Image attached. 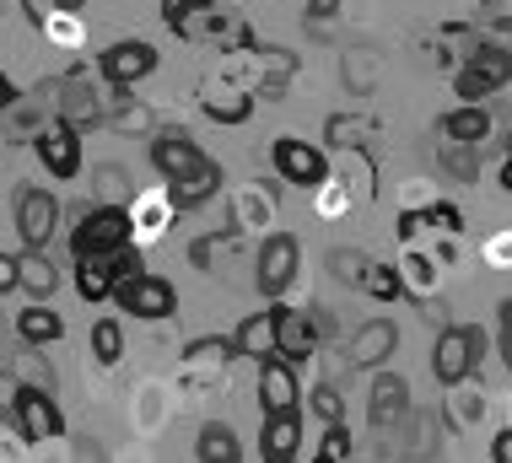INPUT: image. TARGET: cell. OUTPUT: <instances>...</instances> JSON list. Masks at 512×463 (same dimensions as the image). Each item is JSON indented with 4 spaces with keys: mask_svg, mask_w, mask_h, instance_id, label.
I'll list each match as a JSON object with an SVG mask.
<instances>
[{
    "mask_svg": "<svg viewBox=\"0 0 512 463\" xmlns=\"http://www.w3.org/2000/svg\"><path fill=\"white\" fill-rule=\"evenodd\" d=\"M329 275H335L340 286L362 291V297H378V302L405 297V275H399L394 264L362 254V248H329Z\"/></svg>",
    "mask_w": 512,
    "mask_h": 463,
    "instance_id": "6da1fadb",
    "label": "cell"
},
{
    "mask_svg": "<svg viewBox=\"0 0 512 463\" xmlns=\"http://www.w3.org/2000/svg\"><path fill=\"white\" fill-rule=\"evenodd\" d=\"M44 97H49V108H54V114H60L65 124H71L76 135L108 119V97L92 87L87 70H65L60 81H49V87H44Z\"/></svg>",
    "mask_w": 512,
    "mask_h": 463,
    "instance_id": "7a4b0ae2",
    "label": "cell"
},
{
    "mask_svg": "<svg viewBox=\"0 0 512 463\" xmlns=\"http://www.w3.org/2000/svg\"><path fill=\"white\" fill-rule=\"evenodd\" d=\"M512 81V54L502 44H475L459 60V70H453V92L464 97V103H486L491 92H502Z\"/></svg>",
    "mask_w": 512,
    "mask_h": 463,
    "instance_id": "3957f363",
    "label": "cell"
},
{
    "mask_svg": "<svg viewBox=\"0 0 512 463\" xmlns=\"http://www.w3.org/2000/svg\"><path fill=\"white\" fill-rule=\"evenodd\" d=\"M480 356H486V334H480L475 324H453V329H442L437 334V345H432V377L442 388H459L475 377L480 367Z\"/></svg>",
    "mask_w": 512,
    "mask_h": 463,
    "instance_id": "277c9868",
    "label": "cell"
},
{
    "mask_svg": "<svg viewBox=\"0 0 512 463\" xmlns=\"http://www.w3.org/2000/svg\"><path fill=\"white\" fill-rule=\"evenodd\" d=\"M135 243V221H130V205H98L76 221V237H71V254H119V248Z\"/></svg>",
    "mask_w": 512,
    "mask_h": 463,
    "instance_id": "5b68a950",
    "label": "cell"
},
{
    "mask_svg": "<svg viewBox=\"0 0 512 463\" xmlns=\"http://www.w3.org/2000/svg\"><path fill=\"white\" fill-rule=\"evenodd\" d=\"M151 167H157L162 184H189V178H200L205 167H216V162L205 157V146H195V135L157 130L151 135Z\"/></svg>",
    "mask_w": 512,
    "mask_h": 463,
    "instance_id": "8992f818",
    "label": "cell"
},
{
    "mask_svg": "<svg viewBox=\"0 0 512 463\" xmlns=\"http://www.w3.org/2000/svg\"><path fill=\"white\" fill-rule=\"evenodd\" d=\"M11 426H17L22 442H54L65 431V415H60V404H54V394L17 383V394H11Z\"/></svg>",
    "mask_w": 512,
    "mask_h": 463,
    "instance_id": "52a82bcc",
    "label": "cell"
},
{
    "mask_svg": "<svg viewBox=\"0 0 512 463\" xmlns=\"http://www.w3.org/2000/svg\"><path fill=\"white\" fill-rule=\"evenodd\" d=\"M151 70H157V49H151L146 38H119V44H108L98 54V76L114 92H135Z\"/></svg>",
    "mask_w": 512,
    "mask_h": 463,
    "instance_id": "ba28073f",
    "label": "cell"
},
{
    "mask_svg": "<svg viewBox=\"0 0 512 463\" xmlns=\"http://www.w3.org/2000/svg\"><path fill=\"white\" fill-rule=\"evenodd\" d=\"M270 162H275V178L281 184H292V189H318V184H329V157L318 146H308V140H297V135H281L270 146Z\"/></svg>",
    "mask_w": 512,
    "mask_h": 463,
    "instance_id": "9c48e42d",
    "label": "cell"
},
{
    "mask_svg": "<svg viewBox=\"0 0 512 463\" xmlns=\"http://www.w3.org/2000/svg\"><path fill=\"white\" fill-rule=\"evenodd\" d=\"M297 270H302V243L292 232H270L265 243H259V264H254L259 291H265V297H286Z\"/></svg>",
    "mask_w": 512,
    "mask_h": 463,
    "instance_id": "30bf717a",
    "label": "cell"
},
{
    "mask_svg": "<svg viewBox=\"0 0 512 463\" xmlns=\"http://www.w3.org/2000/svg\"><path fill=\"white\" fill-rule=\"evenodd\" d=\"M259 404H265V415H302L297 361H286V356H265V361H259Z\"/></svg>",
    "mask_w": 512,
    "mask_h": 463,
    "instance_id": "8fae6325",
    "label": "cell"
},
{
    "mask_svg": "<svg viewBox=\"0 0 512 463\" xmlns=\"http://www.w3.org/2000/svg\"><path fill=\"white\" fill-rule=\"evenodd\" d=\"M60 232V200H54L49 189H22L17 194V237L27 248H44L49 237Z\"/></svg>",
    "mask_w": 512,
    "mask_h": 463,
    "instance_id": "7c38bea8",
    "label": "cell"
},
{
    "mask_svg": "<svg viewBox=\"0 0 512 463\" xmlns=\"http://www.w3.org/2000/svg\"><path fill=\"white\" fill-rule=\"evenodd\" d=\"M114 297H119V307H124L130 318H173V313H178V291H173L162 275L130 280V286L114 291Z\"/></svg>",
    "mask_w": 512,
    "mask_h": 463,
    "instance_id": "4fadbf2b",
    "label": "cell"
},
{
    "mask_svg": "<svg viewBox=\"0 0 512 463\" xmlns=\"http://www.w3.org/2000/svg\"><path fill=\"white\" fill-rule=\"evenodd\" d=\"M394 345H399V324H394V318H367V324L351 334V350H345V356H351V367L378 372L383 361L394 356Z\"/></svg>",
    "mask_w": 512,
    "mask_h": 463,
    "instance_id": "5bb4252c",
    "label": "cell"
},
{
    "mask_svg": "<svg viewBox=\"0 0 512 463\" xmlns=\"http://www.w3.org/2000/svg\"><path fill=\"white\" fill-rule=\"evenodd\" d=\"M33 146H38V162H44L54 178H76L81 173V135L65 119L44 124V135H38Z\"/></svg>",
    "mask_w": 512,
    "mask_h": 463,
    "instance_id": "9a60e30c",
    "label": "cell"
},
{
    "mask_svg": "<svg viewBox=\"0 0 512 463\" xmlns=\"http://www.w3.org/2000/svg\"><path fill=\"white\" fill-rule=\"evenodd\" d=\"M275 345H281L286 361H308L318 350V313H297V307H281L275 302Z\"/></svg>",
    "mask_w": 512,
    "mask_h": 463,
    "instance_id": "2e32d148",
    "label": "cell"
},
{
    "mask_svg": "<svg viewBox=\"0 0 512 463\" xmlns=\"http://www.w3.org/2000/svg\"><path fill=\"white\" fill-rule=\"evenodd\" d=\"M297 60L286 49H248V70H238V87L243 92H281L286 81H292Z\"/></svg>",
    "mask_w": 512,
    "mask_h": 463,
    "instance_id": "e0dca14e",
    "label": "cell"
},
{
    "mask_svg": "<svg viewBox=\"0 0 512 463\" xmlns=\"http://www.w3.org/2000/svg\"><path fill=\"white\" fill-rule=\"evenodd\" d=\"M367 415H372V426H378V431H394L399 420L410 415V388H405V377H399V372H378V377H372Z\"/></svg>",
    "mask_w": 512,
    "mask_h": 463,
    "instance_id": "ac0fdd59",
    "label": "cell"
},
{
    "mask_svg": "<svg viewBox=\"0 0 512 463\" xmlns=\"http://www.w3.org/2000/svg\"><path fill=\"white\" fill-rule=\"evenodd\" d=\"M200 108L216 124H243L248 114H254V92H243L238 81H205V87H200Z\"/></svg>",
    "mask_w": 512,
    "mask_h": 463,
    "instance_id": "d6986e66",
    "label": "cell"
},
{
    "mask_svg": "<svg viewBox=\"0 0 512 463\" xmlns=\"http://www.w3.org/2000/svg\"><path fill=\"white\" fill-rule=\"evenodd\" d=\"M297 453H302V415H265L259 458L265 463H297Z\"/></svg>",
    "mask_w": 512,
    "mask_h": 463,
    "instance_id": "ffe728a7",
    "label": "cell"
},
{
    "mask_svg": "<svg viewBox=\"0 0 512 463\" xmlns=\"http://www.w3.org/2000/svg\"><path fill=\"white\" fill-rule=\"evenodd\" d=\"M232 350L248 361H265V356H281V345H275V307H265V313H248L238 334H232Z\"/></svg>",
    "mask_w": 512,
    "mask_h": 463,
    "instance_id": "44dd1931",
    "label": "cell"
},
{
    "mask_svg": "<svg viewBox=\"0 0 512 463\" xmlns=\"http://www.w3.org/2000/svg\"><path fill=\"white\" fill-rule=\"evenodd\" d=\"M76 291H81V302H108L119 291V280H114V254H81L76 259Z\"/></svg>",
    "mask_w": 512,
    "mask_h": 463,
    "instance_id": "7402d4cb",
    "label": "cell"
},
{
    "mask_svg": "<svg viewBox=\"0 0 512 463\" xmlns=\"http://www.w3.org/2000/svg\"><path fill=\"white\" fill-rule=\"evenodd\" d=\"M108 124H114L119 135H157V114H151V103H141L135 92H114L108 97Z\"/></svg>",
    "mask_w": 512,
    "mask_h": 463,
    "instance_id": "603a6c76",
    "label": "cell"
},
{
    "mask_svg": "<svg viewBox=\"0 0 512 463\" xmlns=\"http://www.w3.org/2000/svg\"><path fill=\"white\" fill-rule=\"evenodd\" d=\"M437 130H442V140H459V146H480V140L491 135V114H486V103H464V108H453V114H442V119H437Z\"/></svg>",
    "mask_w": 512,
    "mask_h": 463,
    "instance_id": "cb8c5ba5",
    "label": "cell"
},
{
    "mask_svg": "<svg viewBox=\"0 0 512 463\" xmlns=\"http://www.w3.org/2000/svg\"><path fill=\"white\" fill-rule=\"evenodd\" d=\"M195 458H200V463H243L238 431H232L227 420H205L200 437H195Z\"/></svg>",
    "mask_w": 512,
    "mask_h": 463,
    "instance_id": "d4e9b609",
    "label": "cell"
},
{
    "mask_svg": "<svg viewBox=\"0 0 512 463\" xmlns=\"http://www.w3.org/2000/svg\"><path fill=\"white\" fill-rule=\"evenodd\" d=\"M17 334H22L33 350H44V345H54V340L65 334V324H60V313H54L49 302H27L22 313H17Z\"/></svg>",
    "mask_w": 512,
    "mask_h": 463,
    "instance_id": "484cf974",
    "label": "cell"
},
{
    "mask_svg": "<svg viewBox=\"0 0 512 463\" xmlns=\"http://www.w3.org/2000/svg\"><path fill=\"white\" fill-rule=\"evenodd\" d=\"M17 275H22V291L33 302H49L54 286H60V270L44 259V248H27V254H17Z\"/></svg>",
    "mask_w": 512,
    "mask_h": 463,
    "instance_id": "4316f807",
    "label": "cell"
},
{
    "mask_svg": "<svg viewBox=\"0 0 512 463\" xmlns=\"http://www.w3.org/2000/svg\"><path fill=\"white\" fill-rule=\"evenodd\" d=\"M221 194V162L216 167H205L200 178H189V184H168V200L178 205V210H195V205H211Z\"/></svg>",
    "mask_w": 512,
    "mask_h": 463,
    "instance_id": "83f0119b",
    "label": "cell"
},
{
    "mask_svg": "<svg viewBox=\"0 0 512 463\" xmlns=\"http://www.w3.org/2000/svg\"><path fill=\"white\" fill-rule=\"evenodd\" d=\"M232 356H238V350H232V340H216V334H211V340H195V345L184 350V372H195V377H200V372H221Z\"/></svg>",
    "mask_w": 512,
    "mask_h": 463,
    "instance_id": "f1b7e54d",
    "label": "cell"
},
{
    "mask_svg": "<svg viewBox=\"0 0 512 463\" xmlns=\"http://www.w3.org/2000/svg\"><path fill=\"white\" fill-rule=\"evenodd\" d=\"M437 162H442V173L459 178V184H475V178H480V151L475 146H459V140H442Z\"/></svg>",
    "mask_w": 512,
    "mask_h": 463,
    "instance_id": "f546056e",
    "label": "cell"
},
{
    "mask_svg": "<svg viewBox=\"0 0 512 463\" xmlns=\"http://www.w3.org/2000/svg\"><path fill=\"white\" fill-rule=\"evenodd\" d=\"M329 146H340V151H367V146H356V140H372L378 130H372V119H356V114H340V119H329Z\"/></svg>",
    "mask_w": 512,
    "mask_h": 463,
    "instance_id": "4dcf8cb0",
    "label": "cell"
},
{
    "mask_svg": "<svg viewBox=\"0 0 512 463\" xmlns=\"http://www.w3.org/2000/svg\"><path fill=\"white\" fill-rule=\"evenodd\" d=\"M92 356H98L103 367L124 361V329H119V318H98V324H92Z\"/></svg>",
    "mask_w": 512,
    "mask_h": 463,
    "instance_id": "1f68e13d",
    "label": "cell"
},
{
    "mask_svg": "<svg viewBox=\"0 0 512 463\" xmlns=\"http://www.w3.org/2000/svg\"><path fill=\"white\" fill-rule=\"evenodd\" d=\"M0 130H6L11 140H38L44 135V114H38V103H17L6 119H0Z\"/></svg>",
    "mask_w": 512,
    "mask_h": 463,
    "instance_id": "d6a6232c",
    "label": "cell"
},
{
    "mask_svg": "<svg viewBox=\"0 0 512 463\" xmlns=\"http://www.w3.org/2000/svg\"><path fill=\"white\" fill-rule=\"evenodd\" d=\"M22 383L27 388H44V394H54V367L44 356H38L33 345H27V356H22Z\"/></svg>",
    "mask_w": 512,
    "mask_h": 463,
    "instance_id": "836d02e7",
    "label": "cell"
},
{
    "mask_svg": "<svg viewBox=\"0 0 512 463\" xmlns=\"http://www.w3.org/2000/svg\"><path fill=\"white\" fill-rule=\"evenodd\" d=\"M98 194H103V205H130V173H119V167H98Z\"/></svg>",
    "mask_w": 512,
    "mask_h": 463,
    "instance_id": "e575fe53",
    "label": "cell"
},
{
    "mask_svg": "<svg viewBox=\"0 0 512 463\" xmlns=\"http://www.w3.org/2000/svg\"><path fill=\"white\" fill-rule=\"evenodd\" d=\"M372 60H378L372 49H356L351 60H345V76H351V92H372Z\"/></svg>",
    "mask_w": 512,
    "mask_h": 463,
    "instance_id": "d590c367",
    "label": "cell"
},
{
    "mask_svg": "<svg viewBox=\"0 0 512 463\" xmlns=\"http://www.w3.org/2000/svg\"><path fill=\"white\" fill-rule=\"evenodd\" d=\"M480 410H486V399H480V394H453L448 399V415H453V426H475V420H480Z\"/></svg>",
    "mask_w": 512,
    "mask_h": 463,
    "instance_id": "8d00e7d4",
    "label": "cell"
},
{
    "mask_svg": "<svg viewBox=\"0 0 512 463\" xmlns=\"http://www.w3.org/2000/svg\"><path fill=\"white\" fill-rule=\"evenodd\" d=\"M313 410H318V420H324V426H345V404H340V394H335L329 383L313 394Z\"/></svg>",
    "mask_w": 512,
    "mask_h": 463,
    "instance_id": "74e56055",
    "label": "cell"
},
{
    "mask_svg": "<svg viewBox=\"0 0 512 463\" xmlns=\"http://www.w3.org/2000/svg\"><path fill=\"white\" fill-rule=\"evenodd\" d=\"M146 275V264H141V248H119V254H114V280H119V286H130V280H141Z\"/></svg>",
    "mask_w": 512,
    "mask_h": 463,
    "instance_id": "f35d334b",
    "label": "cell"
},
{
    "mask_svg": "<svg viewBox=\"0 0 512 463\" xmlns=\"http://www.w3.org/2000/svg\"><path fill=\"white\" fill-rule=\"evenodd\" d=\"M22 11H27V22H33L38 33H44V27L60 17V0H22Z\"/></svg>",
    "mask_w": 512,
    "mask_h": 463,
    "instance_id": "ab89813d",
    "label": "cell"
},
{
    "mask_svg": "<svg viewBox=\"0 0 512 463\" xmlns=\"http://www.w3.org/2000/svg\"><path fill=\"white\" fill-rule=\"evenodd\" d=\"M340 6H345V0H308V11H302V17H308L313 27H324L329 17H340Z\"/></svg>",
    "mask_w": 512,
    "mask_h": 463,
    "instance_id": "60d3db41",
    "label": "cell"
},
{
    "mask_svg": "<svg viewBox=\"0 0 512 463\" xmlns=\"http://www.w3.org/2000/svg\"><path fill=\"white\" fill-rule=\"evenodd\" d=\"M426 221H437V227H448V232H464V216L453 205H426Z\"/></svg>",
    "mask_w": 512,
    "mask_h": 463,
    "instance_id": "b9f144b4",
    "label": "cell"
},
{
    "mask_svg": "<svg viewBox=\"0 0 512 463\" xmlns=\"http://www.w3.org/2000/svg\"><path fill=\"white\" fill-rule=\"evenodd\" d=\"M22 286V275H17V254H0V297L6 291H17Z\"/></svg>",
    "mask_w": 512,
    "mask_h": 463,
    "instance_id": "7bdbcfd3",
    "label": "cell"
},
{
    "mask_svg": "<svg viewBox=\"0 0 512 463\" xmlns=\"http://www.w3.org/2000/svg\"><path fill=\"white\" fill-rule=\"evenodd\" d=\"M195 6H200V0H162V22H168V27H178V22H184Z\"/></svg>",
    "mask_w": 512,
    "mask_h": 463,
    "instance_id": "ee69618b",
    "label": "cell"
},
{
    "mask_svg": "<svg viewBox=\"0 0 512 463\" xmlns=\"http://www.w3.org/2000/svg\"><path fill=\"white\" fill-rule=\"evenodd\" d=\"M17 103H22V97H17V81H11L6 70H0V119H6V114H11V108H17Z\"/></svg>",
    "mask_w": 512,
    "mask_h": 463,
    "instance_id": "f6af8a7d",
    "label": "cell"
},
{
    "mask_svg": "<svg viewBox=\"0 0 512 463\" xmlns=\"http://www.w3.org/2000/svg\"><path fill=\"white\" fill-rule=\"evenodd\" d=\"M491 463H512V426H507V431H496V442H491Z\"/></svg>",
    "mask_w": 512,
    "mask_h": 463,
    "instance_id": "bcb514c9",
    "label": "cell"
},
{
    "mask_svg": "<svg viewBox=\"0 0 512 463\" xmlns=\"http://www.w3.org/2000/svg\"><path fill=\"white\" fill-rule=\"evenodd\" d=\"M76 463H103V453H98V442H81V447H76Z\"/></svg>",
    "mask_w": 512,
    "mask_h": 463,
    "instance_id": "7dc6e473",
    "label": "cell"
},
{
    "mask_svg": "<svg viewBox=\"0 0 512 463\" xmlns=\"http://www.w3.org/2000/svg\"><path fill=\"white\" fill-rule=\"evenodd\" d=\"M502 361H507V372H512V329H502Z\"/></svg>",
    "mask_w": 512,
    "mask_h": 463,
    "instance_id": "c3c4849f",
    "label": "cell"
},
{
    "mask_svg": "<svg viewBox=\"0 0 512 463\" xmlns=\"http://www.w3.org/2000/svg\"><path fill=\"white\" fill-rule=\"evenodd\" d=\"M502 189H512V157L502 162Z\"/></svg>",
    "mask_w": 512,
    "mask_h": 463,
    "instance_id": "681fc988",
    "label": "cell"
},
{
    "mask_svg": "<svg viewBox=\"0 0 512 463\" xmlns=\"http://www.w3.org/2000/svg\"><path fill=\"white\" fill-rule=\"evenodd\" d=\"M502 329H512V297L502 302Z\"/></svg>",
    "mask_w": 512,
    "mask_h": 463,
    "instance_id": "f907efd6",
    "label": "cell"
},
{
    "mask_svg": "<svg viewBox=\"0 0 512 463\" xmlns=\"http://www.w3.org/2000/svg\"><path fill=\"white\" fill-rule=\"evenodd\" d=\"M81 6H87V0H60V11H81Z\"/></svg>",
    "mask_w": 512,
    "mask_h": 463,
    "instance_id": "816d5d0a",
    "label": "cell"
},
{
    "mask_svg": "<svg viewBox=\"0 0 512 463\" xmlns=\"http://www.w3.org/2000/svg\"><path fill=\"white\" fill-rule=\"evenodd\" d=\"M313 463H340V458H329V453H318V458H313Z\"/></svg>",
    "mask_w": 512,
    "mask_h": 463,
    "instance_id": "f5cc1de1",
    "label": "cell"
},
{
    "mask_svg": "<svg viewBox=\"0 0 512 463\" xmlns=\"http://www.w3.org/2000/svg\"><path fill=\"white\" fill-rule=\"evenodd\" d=\"M507 157H512V135H507Z\"/></svg>",
    "mask_w": 512,
    "mask_h": 463,
    "instance_id": "db71d44e",
    "label": "cell"
}]
</instances>
